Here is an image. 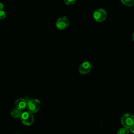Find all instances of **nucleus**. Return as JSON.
<instances>
[{
    "instance_id": "nucleus-1",
    "label": "nucleus",
    "mask_w": 134,
    "mask_h": 134,
    "mask_svg": "<svg viewBox=\"0 0 134 134\" xmlns=\"http://www.w3.org/2000/svg\"><path fill=\"white\" fill-rule=\"evenodd\" d=\"M40 102L37 99H31L27 102V109L32 114L38 112L40 108Z\"/></svg>"
},
{
    "instance_id": "nucleus-2",
    "label": "nucleus",
    "mask_w": 134,
    "mask_h": 134,
    "mask_svg": "<svg viewBox=\"0 0 134 134\" xmlns=\"http://www.w3.org/2000/svg\"><path fill=\"white\" fill-rule=\"evenodd\" d=\"M121 123L124 127L129 129L134 125V116L129 113L124 114L121 118Z\"/></svg>"
},
{
    "instance_id": "nucleus-3",
    "label": "nucleus",
    "mask_w": 134,
    "mask_h": 134,
    "mask_svg": "<svg viewBox=\"0 0 134 134\" xmlns=\"http://www.w3.org/2000/svg\"><path fill=\"white\" fill-rule=\"evenodd\" d=\"M20 118L22 122L26 126L31 125L34 121V117L32 114L29 111L23 112Z\"/></svg>"
},
{
    "instance_id": "nucleus-4",
    "label": "nucleus",
    "mask_w": 134,
    "mask_h": 134,
    "mask_svg": "<svg viewBox=\"0 0 134 134\" xmlns=\"http://www.w3.org/2000/svg\"><path fill=\"white\" fill-rule=\"evenodd\" d=\"M107 17L106 11L102 9L99 8L96 9L93 14V17L94 19L98 22H102L105 20Z\"/></svg>"
},
{
    "instance_id": "nucleus-5",
    "label": "nucleus",
    "mask_w": 134,
    "mask_h": 134,
    "mask_svg": "<svg viewBox=\"0 0 134 134\" xmlns=\"http://www.w3.org/2000/svg\"><path fill=\"white\" fill-rule=\"evenodd\" d=\"M70 24L69 19L66 16H63L59 18L56 22V26L60 30L66 29Z\"/></svg>"
},
{
    "instance_id": "nucleus-6",
    "label": "nucleus",
    "mask_w": 134,
    "mask_h": 134,
    "mask_svg": "<svg viewBox=\"0 0 134 134\" xmlns=\"http://www.w3.org/2000/svg\"><path fill=\"white\" fill-rule=\"evenodd\" d=\"M92 68V65L88 61H85L81 63L79 66V71L81 74H86L90 72Z\"/></svg>"
},
{
    "instance_id": "nucleus-7",
    "label": "nucleus",
    "mask_w": 134,
    "mask_h": 134,
    "mask_svg": "<svg viewBox=\"0 0 134 134\" xmlns=\"http://www.w3.org/2000/svg\"><path fill=\"white\" fill-rule=\"evenodd\" d=\"M14 104L17 108L22 110L27 107V102L25 99L19 98L15 100Z\"/></svg>"
},
{
    "instance_id": "nucleus-8",
    "label": "nucleus",
    "mask_w": 134,
    "mask_h": 134,
    "mask_svg": "<svg viewBox=\"0 0 134 134\" xmlns=\"http://www.w3.org/2000/svg\"><path fill=\"white\" fill-rule=\"evenodd\" d=\"M21 110H20L16 107L15 108H13L11 111H10V114L11 115L14 117V118H19L20 117V116L22 114Z\"/></svg>"
},
{
    "instance_id": "nucleus-9",
    "label": "nucleus",
    "mask_w": 134,
    "mask_h": 134,
    "mask_svg": "<svg viewBox=\"0 0 134 134\" xmlns=\"http://www.w3.org/2000/svg\"><path fill=\"white\" fill-rule=\"evenodd\" d=\"M129 128L124 127L119 128L117 130V134H129Z\"/></svg>"
},
{
    "instance_id": "nucleus-10",
    "label": "nucleus",
    "mask_w": 134,
    "mask_h": 134,
    "mask_svg": "<svg viewBox=\"0 0 134 134\" xmlns=\"http://www.w3.org/2000/svg\"><path fill=\"white\" fill-rule=\"evenodd\" d=\"M121 2L126 6H130L134 5V0H121Z\"/></svg>"
},
{
    "instance_id": "nucleus-11",
    "label": "nucleus",
    "mask_w": 134,
    "mask_h": 134,
    "mask_svg": "<svg viewBox=\"0 0 134 134\" xmlns=\"http://www.w3.org/2000/svg\"><path fill=\"white\" fill-rule=\"evenodd\" d=\"M75 1L76 0H64V3L68 5L73 4L75 2Z\"/></svg>"
},
{
    "instance_id": "nucleus-12",
    "label": "nucleus",
    "mask_w": 134,
    "mask_h": 134,
    "mask_svg": "<svg viewBox=\"0 0 134 134\" xmlns=\"http://www.w3.org/2000/svg\"><path fill=\"white\" fill-rule=\"evenodd\" d=\"M6 17V13L3 10H0V19H3Z\"/></svg>"
},
{
    "instance_id": "nucleus-13",
    "label": "nucleus",
    "mask_w": 134,
    "mask_h": 134,
    "mask_svg": "<svg viewBox=\"0 0 134 134\" xmlns=\"http://www.w3.org/2000/svg\"><path fill=\"white\" fill-rule=\"evenodd\" d=\"M129 129H130V131L131 133H134V125L132 126H131Z\"/></svg>"
},
{
    "instance_id": "nucleus-14",
    "label": "nucleus",
    "mask_w": 134,
    "mask_h": 134,
    "mask_svg": "<svg viewBox=\"0 0 134 134\" xmlns=\"http://www.w3.org/2000/svg\"><path fill=\"white\" fill-rule=\"evenodd\" d=\"M3 8H4V6H3V4L2 3H0V10H3Z\"/></svg>"
},
{
    "instance_id": "nucleus-15",
    "label": "nucleus",
    "mask_w": 134,
    "mask_h": 134,
    "mask_svg": "<svg viewBox=\"0 0 134 134\" xmlns=\"http://www.w3.org/2000/svg\"><path fill=\"white\" fill-rule=\"evenodd\" d=\"M132 39H133V41H134V32L133 33V35H132Z\"/></svg>"
}]
</instances>
